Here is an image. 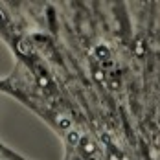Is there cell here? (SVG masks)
<instances>
[{
  "mask_svg": "<svg viewBox=\"0 0 160 160\" xmlns=\"http://www.w3.org/2000/svg\"><path fill=\"white\" fill-rule=\"evenodd\" d=\"M18 50H20L22 53H26V55L32 52V44L28 42V39H20V41H18Z\"/></svg>",
  "mask_w": 160,
  "mask_h": 160,
  "instance_id": "4",
  "label": "cell"
},
{
  "mask_svg": "<svg viewBox=\"0 0 160 160\" xmlns=\"http://www.w3.org/2000/svg\"><path fill=\"white\" fill-rule=\"evenodd\" d=\"M66 142L72 145V147H76V145L81 142V132L78 129H70V131H66Z\"/></svg>",
  "mask_w": 160,
  "mask_h": 160,
  "instance_id": "1",
  "label": "cell"
},
{
  "mask_svg": "<svg viewBox=\"0 0 160 160\" xmlns=\"http://www.w3.org/2000/svg\"><path fill=\"white\" fill-rule=\"evenodd\" d=\"M103 66H105V68H112V61H105Z\"/></svg>",
  "mask_w": 160,
  "mask_h": 160,
  "instance_id": "7",
  "label": "cell"
},
{
  "mask_svg": "<svg viewBox=\"0 0 160 160\" xmlns=\"http://www.w3.org/2000/svg\"><path fill=\"white\" fill-rule=\"evenodd\" d=\"M94 53H96L98 59H101V61H105V59L111 57V52H109V48H107L105 44H98L96 50H94Z\"/></svg>",
  "mask_w": 160,
  "mask_h": 160,
  "instance_id": "2",
  "label": "cell"
},
{
  "mask_svg": "<svg viewBox=\"0 0 160 160\" xmlns=\"http://www.w3.org/2000/svg\"><path fill=\"white\" fill-rule=\"evenodd\" d=\"M6 22V17H4V13H2V9H0V26Z\"/></svg>",
  "mask_w": 160,
  "mask_h": 160,
  "instance_id": "6",
  "label": "cell"
},
{
  "mask_svg": "<svg viewBox=\"0 0 160 160\" xmlns=\"http://www.w3.org/2000/svg\"><path fill=\"white\" fill-rule=\"evenodd\" d=\"M103 142H105V144L111 142V134H109V132H103Z\"/></svg>",
  "mask_w": 160,
  "mask_h": 160,
  "instance_id": "5",
  "label": "cell"
},
{
  "mask_svg": "<svg viewBox=\"0 0 160 160\" xmlns=\"http://www.w3.org/2000/svg\"><path fill=\"white\" fill-rule=\"evenodd\" d=\"M57 125L63 129V131H70L72 127V120L68 118V116H57Z\"/></svg>",
  "mask_w": 160,
  "mask_h": 160,
  "instance_id": "3",
  "label": "cell"
}]
</instances>
